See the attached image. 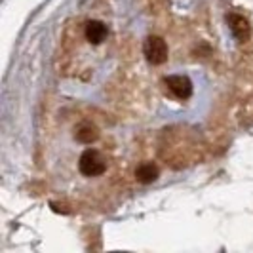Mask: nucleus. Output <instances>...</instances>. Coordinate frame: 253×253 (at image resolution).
Instances as JSON below:
<instances>
[{"label": "nucleus", "instance_id": "obj_6", "mask_svg": "<svg viewBox=\"0 0 253 253\" xmlns=\"http://www.w3.org/2000/svg\"><path fill=\"white\" fill-rule=\"evenodd\" d=\"M228 25H230V31L232 35L238 38L240 42H246L252 37V27L248 23V19L244 15H238V13H230L228 15Z\"/></svg>", "mask_w": 253, "mask_h": 253}, {"label": "nucleus", "instance_id": "obj_7", "mask_svg": "<svg viewBox=\"0 0 253 253\" xmlns=\"http://www.w3.org/2000/svg\"><path fill=\"white\" fill-rule=\"evenodd\" d=\"M84 37L89 44H101L105 37H107V27L105 23L97 21V19H91L84 25Z\"/></svg>", "mask_w": 253, "mask_h": 253}, {"label": "nucleus", "instance_id": "obj_3", "mask_svg": "<svg viewBox=\"0 0 253 253\" xmlns=\"http://www.w3.org/2000/svg\"><path fill=\"white\" fill-rule=\"evenodd\" d=\"M78 169L86 177H97V175L105 173L107 162H105V158H103V154L99 151L88 149V151L82 152V156L78 160Z\"/></svg>", "mask_w": 253, "mask_h": 253}, {"label": "nucleus", "instance_id": "obj_8", "mask_svg": "<svg viewBox=\"0 0 253 253\" xmlns=\"http://www.w3.org/2000/svg\"><path fill=\"white\" fill-rule=\"evenodd\" d=\"M135 177L139 183H152L154 179L158 177V168L151 162H145V164H141L137 169H135Z\"/></svg>", "mask_w": 253, "mask_h": 253}, {"label": "nucleus", "instance_id": "obj_9", "mask_svg": "<svg viewBox=\"0 0 253 253\" xmlns=\"http://www.w3.org/2000/svg\"><path fill=\"white\" fill-rule=\"evenodd\" d=\"M99 137V131H97V127L91 126V124H84V126H80L76 129V139L80 141V143H93V141Z\"/></svg>", "mask_w": 253, "mask_h": 253}, {"label": "nucleus", "instance_id": "obj_4", "mask_svg": "<svg viewBox=\"0 0 253 253\" xmlns=\"http://www.w3.org/2000/svg\"><path fill=\"white\" fill-rule=\"evenodd\" d=\"M143 53L152 65H162L168 59V46L160 37H149L143 44Z\"/></svg>", "mask_w": 253, "mask_h": 253}, {"label": "nucleus", "instance_id": "obj_5", "mask_svg": "<svg viewBox=\"0 0 253 253\" xmlns=\"http://www.w3.org/2000/svg\"><path fill=\"white\" fill-rule=\"evenodd\" d=\"M164 86L171 91L173 97H177V99H181V101H183V99H189L190 95H192V82L183 75L166 76Z\"/></svg>", "mask_w": 253, "mask_h": 253}, {"label": "nucleus", "instance_id": "obj_1", "mask_svg": "<svg viewBox=\"0 0 253 253\" xmlns=\"http://www.w3.org/2000/svg\"><path fill=\"white\" fill-rule=\"evenodd\" d=\"M160 154L169 166L185 168L202 158V147L192 131L185 127H169L162 133Z\"/></svg>", "mask_w": 253, "mask_h": 253}, {"label": "nucleus", "instance_id": "obj_2", "mask_svg": "<svg viewBox=\"0 0 253 253\" xmlns=\"http://www.w3.org/2000/svg\"><path fill=\"white\" fill-rule=\"evenodd\" d=\"M242 86L240 88V109H242V120L244 122H250L253 120V55L248 57V61L244 65V71H242Z\"/></svg>", "mask_w": 253, "mask_h": 253}]
</instances>
